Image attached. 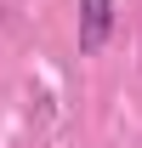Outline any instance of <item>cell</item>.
<instances>
[{"label": "cell", "mask_w": 142, "mask_h": 148, "mask_svg": "<svg viewBox=\"0 0 142 148\" xmlns=\"http://www.w3.org/2000/svg\"><path fill=\"white\" fill-rule=\"evenodd\" d=\"M114 34V0H80V51H102Z\"/></svg>", "instance_id": "6da1fadb"}]
</instances>
